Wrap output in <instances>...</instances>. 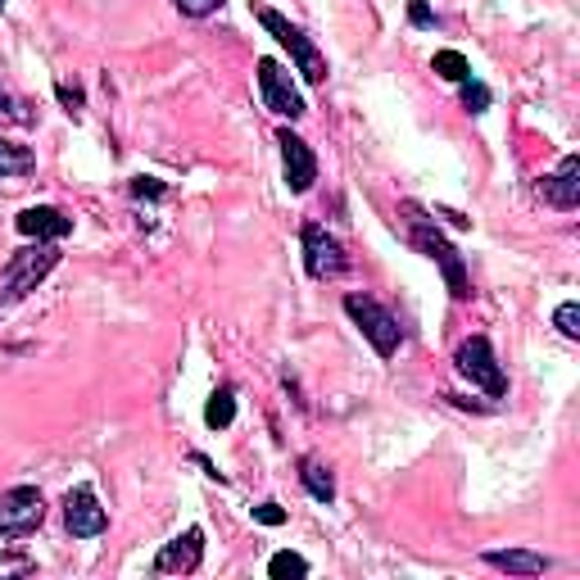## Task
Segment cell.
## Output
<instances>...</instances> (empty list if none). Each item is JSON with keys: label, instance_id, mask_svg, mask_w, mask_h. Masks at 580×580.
Instances as JSON below:
<instances>
[{"label": "cell", "instance_id": "obj_26", "mask_svg": "<svg viewBox=\"0 0 580 580\" xmlns=\"http://www.w3.org/2000/svg\"><path fill=\"white\" fill-rule=\"evenodd\" d=\"M409 18H413V28H436V14L426 10V0H409Z\"/></svg>", "mask_w": 580, "mask_h": 580}, {"label": "cell", "instance_id": "obj_1", "mask_svg": "<svg viewBox=\"0 0 580 580\" xmlns=\"http://www.w3.org/2000/svg\"><path fill=\"white\" fill-rule=\"evenodd\" d=\"M55 268H60V241H37V245L14 249L10 263L0 268V309L28 299Z\"/></svg>", "mask_w": 580, "mask_h": 580}, {"label": "cell", "instance_id": "obj_6", "mask_svg": "<svg viewBox=\"0 0 580 580\" xmlns=\"http://www.w3.org/2000/svg\"><path fill=\"white\" fill-rule=\"evenodd\" d=\"M46 521V499L33 486L0 490V540H23Z\"/></svg>", "mask_w": 580, "mask_h": 580}, {"label": "cell", "instance_id": "obj_29", "mask_svg": "<svg viewBox=\"0 0 580 580\" xmlns=\"http://www.w3.org/2000/svg\"><path fill=\"white\" fill-rule=\"evenodd\" d=\"M0 10H5V0H0Z\"/></svg>", "mask_w": 580, "mask_h": 580}, {"label": "cell", "instance_id": "obj_21", "mask_svg": "<svg viewBox=\"0 0 580 580\" xmlns=\"http://www.w3.org/2000/svg\"><path fill=\"white\" fill-rule=\"evenodd\" d=\"M553 322H558V332H563L567 340H576V336H580V305H576V299H567V305L553 309Z\"/></svg>", "mask_w": 580, "mask_h": 580}, {"label": "cell", "instance_id": "obj_24", "mask_svg": "<svg viewBox=\"0 0 580 580\" xmlns=\"http://www.w3.org/2000/svg\"><path fill=\"white\" fill-rule=\"evenodd\" d=\"M186 18H209L214 10H222V0H172Z\"/></svg>", "mask_w": 580, "mask_h": 580}, {"label": "cell", "instance_id": "obj_15", "mask_svg": "<svg viewBox=\"0 0 580 580\" xmlns=\"http://www.w3.org/2000/svg\"><path fill=\"white\" fill-rule=\"evenodd\" d=\"M236 422V390L232 386H218L205 403V426L209 431H227V426Z\"/></svg>", "mask_w": 580, "mask_h": 580}, {"label": "cell", "instance_id": "obj_25", "mask_svg": "<svg viewBox=\"0 0 580 580\" xmlns=\"http://www.w3.org/2000/svg\"><path fill=\"white\" fill-rule=\"evenodd\" d=\"M255 521H263V526H282L286 521V508H282V503H259V508H255Z\"/></svg>", "mask_w": 580, "mask_h": 580}, {"label": "cell", "instance_id": "obj_20", "mask_svg": "<svg viewBox=\"0 0 580 580\" xmlns=\"http://www.w3.org/2000/svg\"><path fill=\"white\" fill-rule=\"evenodd\" d=\"M268 576H272V580H286V576H309V558H299V553L282 549V553H272Z\"/></svg>", "mask_w": 580, "mask_h": 580}, {"label": "cell", "instance_id": "obj_19", "mask_svg": "<svg viewBox=\"0 0 580 580\" xmlns=\"http://www.w3.org/2000/svg\"><path fill=\"white\" fill-rule=\"evenodd\" d=\"M436 73H440V78L444 82H467L472 78V64L459 55V50H440V55H436V64H431Z\"/></svg>", "mask_w": 580, "mask_h": 580}, {"label": "cell", "instance_id": "obj_14", "mask_svg": "<svg viewBox=\"0 0 580 580\" xmlns=\"http://www.w3.org/2000/svg\"><path fill=\"white\" fill-rule=\"evenodd\" d=\"M486 563L508 571V576H544L549 571V558L544 553H531V549H490Z\"/></svg>", "mask_w": 580, "mask_h": 580}, {"label": "cell", "instance_id": "obj_17", "mask_svg": "<svg viewBox=\"0 0 580 580\" xmlns=\"http://www.w3.org/2000/svg\"><path fill=\"white\" fill-rule=\"evenodd\" d=\"M299 481H305V490H309L318 503H332V499H336V481H332V472H326L318 459H305V463H299Z\"/></svg>", "mask_w": 580, "mask_h": 580}, {"label": "cell", "instance_id": "obj_9", "mask_svg": "<svg viewBox=\"0 0 580 580\" xmlns=\"http://www.w3.org/2000/svg\"><path fill=\"white\" fill-rule=\"evenodd\" d=\"M259 91H263V105L282 118H305V95L295 91L291 73L276 64V60H259Z\"/></svg>", "mask_w": 580, "mask_h": 580}, {"label": "cell", "instance_id": "obj_10", "mask_svg": "<svg viewBox=\"0 0 580 580\" xmlns=\"http://www.w3.org/2000/svg\"><path fill=\"white\" fill-rule=\"evenodd\" d=\"M276 145H282V172H286V186L295 195H305L313 182H318V155L309 150L305 137H295L291 128L276 132Z\"/></svg>", "mask_w": 580, "mask_h": 580}, {"label": "cell", "instance_id": "obj_28", "mask_svg": "<svg viewBox=\"0 0 580 580\" xmlns=\"http://www.w3.org/2000/svg\"><path fill=\"white\" fill-rule=\"evenodd\" d=\"M60 100L68 105V114H78V109H82V91H73V87H60Z\"/></svg>", "mask_w": 580, "mask_h": 580}, {"label": "cell", "instance_id": "obj_23", "mask_svg": "<svg viewBox=\"0 0 580 580\" xmlns=\"http://www.w3.org/2000/svg\"><path fill=\"white\" fill-rule=\"evenodd\" d=\"M37 563L23 558V553H0V576H33Z\"/></svg>", "mask_w": 580, "mask_h": 580}, {"label": "cell", "instance_id": "obj_16", "mask_svg": "<svg viewBox=\"0 0 580 580\" xmlns=\"http://www.w3.org/2000/svg\"><path fill=\"white\" fill-rule=\"evenodd\" d=\"M33 168H37V155L28 145H14V141L0 137V182L5 178H28Z\"/></svg>", "mask_w": 580, "mask_h": 580}, {"label": "cell", "instance_id": "obj_12", "mask_svg": "<svg viewBox=\"0 0 580 580\" xmlns=\"http://www.w3.org/2000/svg\"><path fill=\"white\" fill-rule=\"evenodd\" d=\"M540 199H544V205H553V209H567V214L580 205V159L576 155H567L558 164V172L540 178Z\"/></svg>", "mask_w": 580, "mask_h": 580}, {"label": "cell", "instance_id": "obj_3", "mask_svg": "<svg viewBox=\"0 0 580 580\" xmlns=\"http://www.w3.org/2000/svg\"><path fill=\"white\" fill-rule=\"evenodd\" d=\"M255 14H259L263 28H268L276 41H282V46L291 50V60H295V68H299V73H305V82L322 87V82H326V60H322V50L313 46V37H309L305 28H295V23H291V18H282L276 10H268V5H259Z\"/></svg>", "mask_w": 580, "mask_h": 580}, {"label": "cell", "instance_id": "obj_8", "mask_svg": "<svg viewBox=\"0 0 580 580\" xmlns=\"http://www.w3.org/2000/svg\"><path fill=\"white\" fill-rule=\"evenodd\" d=\"M305 268H309V276H318V282H326V276H340L349 268L345 245L326 232V227H318V222H305Z\"/></svg>", "mask_w": 580, "mask_h": 580}, {"label": "cell", "instance_id": "obj_5", "mask_svg": "<svg viewBox=\"0 0 580 580\" xmlns=\"http://www.w3.org/2000/svg\"><path fill=\"white\" fill-rule=\"evenodd\" d=\"M453 363H459V372L467 376L472 386H481L490 399H503L508 395V376H503L499 359H494V345L486 336H472L459 345V355H453Z\"/></svg>", "mask_w": 580, "mask_h": 580}, {"label": "cell", "instance_id": "obj_13", "mask_svg": "<svg viewBox=\"0 0 580 580\" xmlns=\"http://www.w3.org/2000/svg\"><path fill=\"white\" fill-rule=\"evenodd\" d=\"M14 227L28 241H64L68 232H73V218L68 214H60V209H50V205H37V209H23L18 218H14Z\"/></svg>", "mask_w": 580, "mask_h": 580}, {"label": "cell", "instance_id": "obj_11", "mask_svg": "<svg viewBox=\"0 0 580 580\" xmlns=\"http://www.w3.org/2000/svg\"><path fill=\"white\" fill-rule=\"evenodd\" d=\"M199 558H205V531H199V526H191V531L172 536V540L159 549L155 571H159V576H186V571L199 567Z\"/></svg>", "mask_w": 580, "mask_h": 580}, {"label": "cell", "instance_id": "obj_2", "mask_svg": "<svg viewBox=\"0 0 580 580\" xmlns=\"http://www.w3.org/2000/svg\"><path fill=\"white\" fill-rule=\"evenodd\" d=\"M345 313L355 318V326L363 332V340H368L382 359H395V355H399L403 326H399V318L382 305V299H372V295H345Z\"/></svg>", "mask_w": 580, "mask_h": 580}, {"label": "cell", "instance_id": "obj_22", "mask_svg": "<svg viewBox=\"0 0 580 580\" xmlns=\"http://www.w3.org/2000/svg\"><path fill=\"white\" fill-rule=\"evenodd\" d=\"M459 87H463V105H467L472 114H486V109H490V87H486V82H472V78H467V82H459Z\"/></svg>", "mask_w": 580, "mask_h": 580}, {"label": "cell", "instance_id": "obj_27", "mask_svg": "<svg viewBox=\"0 0 580 580\" xmlns=\"http://www.w3.org/2000/svg\"><path fill=\"white\" fill-rule=\"evenodd\" d=\"M132 195H150V199H155V195H164V186L155 178H137L132 182Z\"/></svg>", "mask_w": 580, "mask_h": 580}, {"label": "cell", "instance_id": "obj_7", "mask_svg": "<svg viewBox=\"0 0 580 580\" xmlns=\"http://www.w3.org/2000/svg\"><path fill=\"white\" fill-rule=\"evenodd\" d=\"M64 526H68V536H78V540L105 536L109 513L100 508V499H95L91 486H73V490L64 494Z\"/></svg>", "mask_w": 580, "mask_h": 580}, {"label": "cell", "instance_id": "obj_18", "mask_svg": "<svg viewBox=\"0 0 580 580\" xmlns=\"http://www.w3.org/2000/svg\"><path fill=\"white\" fill-rule=\"evenodd\" d=\"M28 123H33L28 100H18V95H10L5 87H0V128H28Z\"/></svg>", "mask_w": 580, "mask_h": 580}, {"label": "cell", "instance_id": "obj_4", "mask_svg": "<svg viewBox=\"0 0 580 580\" xmlns=\"http://www.w3.org/2000/svg\"><path fill=\"white\" fill-rule=\"evenodd\" d=\"M413 245L422 249L431 263H440V272H444V282H449V295L453 299H467L472 295V282H467V263H463V255L453 249L444 236H440V227L431 222V218H413Z\"/></svg>", "mask_w": 580, "mask_h": 580}]
</instances>
